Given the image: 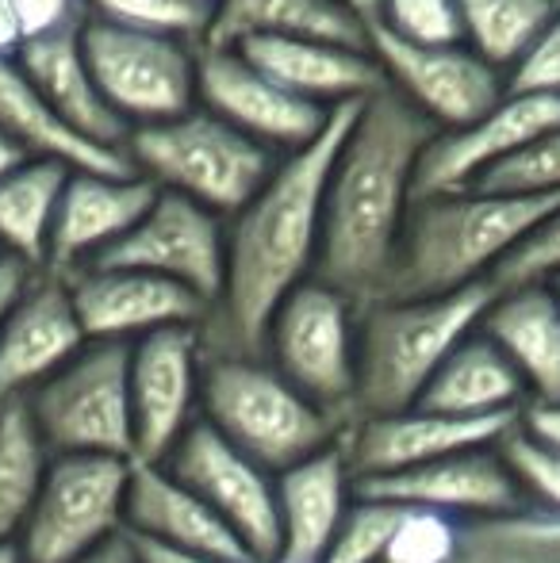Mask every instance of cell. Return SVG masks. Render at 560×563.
<instances>
[{
    "label": "cell",
    "instance_id": "cell-1",
    "mask_svg": "<svg viewBox=\"0 0 560 563\" xmlns=\"http://www.w3.org/2000/svg\"><path fill=\"white\" fill-rule=\"evenodd\" d=\"M361 100L330 108L319 139L277 157L254 200L227 223V276L200 327L204 356H257L273 311L315 276L322 192Z\"/></svg>",
    "mask_w": 560,
    "mask_h": 563
},
{
    "label": "cell",
    "instance_id": "cell-2",
    "mask_svg": "<svg viewBox=\"0 0 560 563\" xmlns=\"http://www.w3.org/2000/svg\"><path fill=\"white\" fill-rule=\"evenodd\" d=\"M433 134L438 126L384 85L361 100L338 146L322 192L315 280L358 307L381 299L415 203V173Z\"/></svg>",
    "mask_w": 560,
    "mask_h": 563
},
{
    "label": "cell",
    "instance_id": "cell-3",
    "mask_svg": "<svg viewBox=\"0 0 560 563\" xmlns=\"http://www.w3.org/2000/svg\"><path fill=\"white\" fill-rule=\"evenodd\" d=\"M557 203L560 196L515 200L476 188L419 196L407 211L381 299H433L472 284H492L495 268Z\"/></svg>",
    "mask_w": 560,
    "mask_h": 563
},
{
    "label": "cell",
    "instance_id": "cell-4",
    "mask_svg": "<svg viewBox=\"0 0 560 563\" xmlns=\"http://www.w3.org/2000/svg\"><path fill=\"white\" fill-rule=\"evenodd\" d=\"M492 299V284H472L433 299H376L361 307L353 422L415 407L446 356L480 330Z\"/></svg>",
    "mask_w": 560,
    "mask_h": 563
},
{
    "label": "cell",
    "instance_id": "cell-5",
    "mask_svg": "<svg viewBox=\"0 0 560 563\" xmlns=\"http://www.w3.org/2000/svg\"><path fill=\"white\" fill-rule=\"evenodd\" d=\"M200 418L270 475L338 445L345 433L262 356H204Z\"/></svg>",
    "mask_w": 560,
    "mask_h": 563
},
{
    "label": "cell",
    "instance_id": "cell-6",
    "mask_svg": "<svg viewBox=\"0 0 560 563\" xmlns=\"http://www.w3.org/2000/svg\"><path fill=\"white\" fill-rule=\"evenodd\" d=\"M123 154L162 192L185 196L219 219L239 216L277 165L273 150L257 146L200 104L177 119L131 131Z\"/></svg>",
    "mask_w": 560,
    "mask_h": 563
},
{
    "label": "cell",
    "instance_id": "cell-7",
    "mask_svg": "<svg viewBox=\"0 0 560 563\" xmlns=\"http://www.w3.org/2000/svg\"><path fill=\"white\" fill-rule=\"evenodd\" d=\"M128 361L131 345L89 341L66 368L20 399L51 456H116L135 464Z\"/></svg>",
    "mask_w": 560,
    "mask_h": 563
},
{
    "label": "cell",
    "instance_id": "cell-8",
    "mask_svg": "<svg viewBox=\"0 0 560 563\" xmlns=\"http://www.w3.org/2000/svg\"><path fill=\"white\" fill-rule=\"evenodd\" d=\"M358 319L353 299L311 276L284 296L265 330L273 368L345 430L358 407Z\"/></svg>",
    "mask_w": 560,
    "mask_h": 563
},
{
    "label": "cell",
    "instance_id": "cell-9",
    "mask_svg": "<svg viewBox=\"0 0 560 563\" xmlns=\"http://www.w3.org/2000/svg\"><path fill=\"white\" fill-rule=\"evenodd\" d=\"M131 460L51 456L20 533L23 563H77L128 537Z\"/></svg>",
    "mask_w": 560,
    "mask_h": 563
},
{
    "label": "cell",
    "instance_id": "cell-10",
    "mask_svg": "<svg viewBox=\"0 0 560 563\" xmlns=\"http://www.w3.org/2000/svg\"><path fill=\"white\" fill-rule=\"evenodd\" d=\"M81 54L105 104L128 123V131L196 108V43L85 15Z\"/></svg>",
    "mask_w": 560,
    "mask_h": 563
},
{
    "label": "cell",
    "instance_id": "cell-11",
    "mask_svg": "<svg viewBox=\"0 0 560 563\" xmlns=\"http://www.w3.org/2000/svg\"><path fill=\"white\" fill-rule=\"evenodd\" d=\"M165 472H173L193 495H200L227 521L239 544L254 563H273L281 552L277 518V475L242 456L227 438H219L208 422H196L177 449L165 456Z\"/></svg>",
    "mask_w": 560,
    "mask_h": 563
},
{
    "label": "cell",
    "instance_id": "cell-12",
    "mask_svg": "<svg viewBox=\"0 0 560 563\" xmlns=\"http://www.w3.org/2000/svg\"><path fill=\"white\" fill-rule=\"evenodd\" d=\"M89 268H135L162 276L200 296L211 311L227 276V227L216 211L157 188V200L135 230L100 253Z\"/></svg>",
    "mask_w": 560,
    "mask_h": 563
},
{
    "label": "cell",
    "instance_id": "cell-13",
    "mask_svg": "<svg viewBox=\"0 0 560 563\" xmlns=\"http://www.w3.org/2000/svg\"><path fill=\"white\" fill-rule=\"evenodd\" d=\"M369 54L381 66L384 85L396 89L438 131H461L507 97V77L464 43L415 46L373 23Z\"/></svg>",
    "mask_w": 560,
    "mask_h": 563
},
{
    "label": "cell",
    "instance_id": "cell-14",
    "mask_svg": "<svg viewBox=\"0 0 560 563\" xmlns=\"http://www.w3.org/2000/svg\"><path fill=\"white\" fill-rule=\"evenodd\" d=\"M200 327H173L131 341L128 379L135 464H165L177 441L200 422Z\"/></svg>",
    "mask_w": 560,
    "mask_h": 563
},
{
    "label": "cell",
    "instance_id": "cell-15",
    "mask_svg": "<svg viewBox=\"0 0 560 563\" xmlns=\"http://www.w3.org/2000/svg\"><path fill=\"white\" fill-rule=\"evenodd\" d=\"M196 104L277 157L296 154L319 139L330 115L327 108L284 92L242 51L223 46H196Z\"/></svg>",
    "mask_w": 560,
    "mask_h": 563
},
{
    "label": "cell",
    "instance_id": "cell-16",
    "mask_svg": "<svg viewBox=\"0 0 560 563\" xmlns=\"http://www.w3.org/2000/svg\"><path fill=\"white\" fill-rule=\"evenodd\" d=\"M518 422H523V415L457 418L441 415V410L407 407L396 415L353 422L342 433V449L353 479H376V475L422 467L433 460L457 456V452L495 449Z\"/></svg>",
    "mask_w": 560,
    "mask_h": 563
},
{
    "label": "cell",
    "instance_id": "cell-17",
    "mask_svg": "<svg viewBox=\"0 0 560 563\" xmlns=\"http://www.w3.org/2000/svg\"><path fill=\"white\" fill-rule=\"evenodd\" d=\"M353 495L381 498V503L404 506V510H433L457 521L503 518V514L526 506L515 475L503 464L499 445L457 452V456L376 475V479H353Z\"/></svg>",
    "mask_w": 560,
    "mask_h": 563
},
{
    "label": "cell",
    "instance_id": "cell-18",
    "mask_svg": "<svg viewBox=\"0 0 560 563\" xmlns=\"http://www.w3.org/2000/svg\"><path fill=\"white\" fill-rule=\"evenodd\" d=\"M89 345L66 276L31 273L0 322V402H20Z\"/></svg>",
    "mask_w": 560,
    "mask_h": 563
},
{
    "label": "cell",
    "instance_id": "cell-19",
    "mask_svg": "<svg viewBox=\"0 0 560 563\" xmlns=\"http://www.w3.org/2000/svg\"><path fill=\"white\" fill-rule=\"evenodd\" d=\"M74 311L89 341H131L173 327H204L208 303L180 284L135 268H81L66 276Z\"/></svg>",
    "mask_w": 560,
    "mask_h": 563
},
{
    "label": "cell",
    "instance_id": "cell-20",
    "mask_svg": "<svg viewBox=\"0 0 560 563\" xmlns=\"http://www.w3.org/2000/svg\"><path fill=\"white\" fill-rule=\"evenodd\" d=\"M560 131V97H507L461 131H438L426 146L419 173H415V200L419 196L464 192L495 162L526 142Z\"/></svg>",
    "mask_w": 560,
    "mask_h": 563
},
{
    "label": "cell",
    "instance_id": "cell-21",
    "mask_svg": "<svg viewBox=\"0 0 560 563\" xmlns=\"http://www.w3.org/2000/svg\"><path fill=\"white\" fill-rule=\"evenodd\" d=\"M157 200V185L142 173L131 177H105V173L69 169L66 188L54 211L51 250H46V273L74 276L89 268L100 253L128 238L150 203Z\"/></svg>",
    "mask_w": 560,
    "mask_h": 563
},
{
    "label": "cell",
    "instance_id": "cell-22",
    "mask_svg": "<svg viewBox=\"0 0 560 563\" xmlns=\"http://www.w3.org/2000/svg\"><path fill=\"white\" fill-rule=\"evenodd\" d=\"M128 537L185 556L254 563L227 521L162 464H135L128 487Z\"/></svg>",
    "mask_w": 560,
    "mask_h": 563
},
{
    "label": "cell",
    "instance_id": "cell-23",
    "mask_svg": "<svg viewBox=\"0 0 560 563\" xmlns=\"http://www.w3.org/2000/svg\"><path fill=\"white\" fill-rule=\"evenodd\" d=\"M284 92L315 108H338L384 89V74L369 51L322 38H250L234 46Z\"/></svg>",
    "mask_w": 560,
    "mask_h": 563
},
{
    "label": "cell",
    "instance_id": "cell-24",
    "mask_svg": "<svg viewBox=\"0 0 560 563\" xmlns=\"http://www.w3.org/2000/svg\"><path fill=\"white\" fill-rule=\"evenodd\" d=\"M81 23L85 20L23 43L20 51H15V66L35 85L39 97L54 108V115L66 126H74L81 139L97 142V146H108V150H123L131 131H128V123L105 104L89 66H85Z\"/></svg>",
    "mask_w": 560,
    "mask_h": 563
},
{
    "label": "cell",
    "instance_id": "cell-25",
    "mask_svg": "<svg viewBox=\"0 0 560 563\" xmlns=\"http://www.w3.org/2000/svg\"><path fill=\"white\" fill-rule=\"evenodd\" d=\"M353 503V472L342 441L277 475L281 552L273 563H322Z\"/></svg>",
    "mask_w": 560,
    "mask_h": 563
},
{
    "label": "cell",
    "instance_id": "cell-26",
    "mask_svg": "<svg viewBox=\"0 0 560 563\" xmlns=\"http://www.w3.org/2000/svg\"><path fill=\"white\" fill-rule=\"evenodd\" d=\"M480 334L499 345L526 387V407L560 402V299L549 284L495 291Z\"/></svg>",
    "mask_w": 560,
    "mask_h": 563
},
{
    "label": "cell",
    "instance_id": "cell-27",
    "mask_svg": "<svg viewBox=\"0 0 560 563\" xmlns=\"http://www.w3.org/2000/svg\"><path fill=\"white\" fill-rule=\"evenodd\" d=\"M250 38H322L369 51V27L334 0H219L200 46H234Z\"/></svg>",
    "mask_w": 560,
    "mask_h": 563
},
{
    "label": "cell",
    "instance_id": "cell-28",
    "mask_svg": "<svg viewBox=\"0 0 560 563\" xmlns=\"http://www.w3.org/2000/svg\"><path fill=\"white\" fill-rule=\"evenodd\" d=\"M0 131L28 150V157L62 162L66 169L105 173V177H131L135 165L123 150H108L81 139L74 126H66L54 108L39 97L35 85L23 77L15 58H0Z\"/></svg>",
    "mask_w": 560,
    "mask_h": 563
},
{
    "label": "cell",
    "instance_id": "cell-29",
    "mask_svg": "<svg viewBox=\"0 0 560 563\" xmlns=\"http://www.w3.org/2000/svg\"><path fill=\"white\" fill-rule=\"evenodd\" d=\"M415 407L457 418L523 415L526 387L507 356L499 353V345L476 330L446 356V364L433 372V379L426 384L422 399Z\"/></svg>",
    "mask_w": 560,
    "mask_h": 563
},
{
    "label": "cell",
    "instance_id": "cell-30",
    "mask_svg": "<svg viewBox=\"0 0 560 563\" xmlns=\"http://www.w3.org/2000/svg\"><path fill=\"white\" fill-rule=\"evenodd\" d=\"M66 177V165L46 157H31L20 169L0 177V253L4 257L43 273Z\"/></svg>",
    "mask_w": 560,
    "mask_h": 563
},
{
    "label": "cell",
    "instance_id": "cell-31",
    "mask_svg": "<svg viewBox=\"0 0 560 563\" xmlns=\"http://www.w3.org/2000/svg\"><path fill=\"white\" fill-rule=\"evenodd\" d=\"M457 8L464 46L503 77L560 15V0H457Z\"/></svg>",
    "mask_w": 560,
    "mask_h": 563
},
{
    "label": "cell",
    "instance_id": "cell-32",
    "mask_svg": "<svg viewBox=\"0 0 560 563\" xmlns=\"http://www.w3.org/2000/svg\"><path fill=\"white\" fill-rule=\"evenodd\" d=\"M46 467L51 449L39 438L28 407L0 402V544L20 541Z\"/></svg>",
    "mask_w": 560,
    "mask_h": 563
},
{
    "label": "cell",
    "instance_id": "cell-33",
    "mask_svg": "<svg viewBox=\"0 0 560 563\" xmlns=\"http://www.w3.org/2000/svg\"><path fill=\"white\" fill-rule=\"evenodd\" d=\"M453 563H560V514L523 506L503 518L464 521Z\"/></svg>",
    "mask_w": 560,
    "mask_h": 563
},
{
    "label": "cell",
    "instance_id": "cell-34",
    "mask_svg": "<svg viewBox=\"0 0 560 563\" xmlns=\"http://www.w3.org/2000/svg\"><path fill=\"white\" fill-rule=\"evenodd\" d=\"M472 188L492 196H515V200H553L560 196V131L510 150Z\"/></svg>",
    "mask_w": 560,
    "mask_h": 563
},
{
    "label": "cell",
    "instance_id": "cell-35",
    "mask_svg": "<svg viewBox=\"0 0 560 563\" xmlns=\"http://www.w3.org/2000/svg\"><path fill=\"white\" fill-rule=\"evenodd\" d=\"M81 8L89 20L116 23V27L131 31H154V35H173L196 46H200L211 20V8L196 4V0H81Z\"/></svg>",
    "mask_w": 560,
    "mask_h": 563
},
{
    "label": "cell",
    "instance_id": "cell-36",
    "mask_svg": "<svg viewBox=\"0 0 560 563\" xmlns=\"http://www.w3.org/2000/svg\"><path fill=\"white\" fill-rule=\"evenodd\" d=\"M399 518H404V506L353 495L350 510H345L322 563H381Z\"/></svg>",
    "mask_w": 560,
    "mask_h": 563
},
{
    "label": "cell",
    "instance_id": "cell-37",
    "mask_svg": "<svg viewBox=\"0 0 560 563\" xmlns=\"http://www.w3.org/2000/svg\"><path fill=\"white\" fill-rule=\"evenodd\" d=\"M499 456L510 467V475H515L526 506L560 514V449L530 438L523 426H515L499 441Z\"/></svg>",
    "mask_w": 560,
    "mask_h": 563
},
{
    "label": "cell",
    "instance_id": "cell-38",
    "mask_svg": "<svg viewBox=\"0 0 560 563\" xmlns=\"http://www.w3.org/2000/svg\"><path fill=\"white\" fill-rule=\"evenodd\" d=\"M373 27V23H369ZM376 27L415 46H453L464 43L461 8L457 0H381Z\"/></svg>",
    "mask_w": 560,
    "mask_h": 563
},
{
    "label": "cell",
    "instance_id": "cell-39",
    "mask_svg": "<svg viewBox=\"0 0 560 563\" xmlns=\"http://www.w3.org/2000/svg\"><path fill=\"white\" fill-rule=\"evenodd\" d=\"M464 521L433 510H404L381 563H453Z\"/></svg>",
    "mask_w": 560,
    "mask_h": 563
},
{
    "label": "cell",
    "instance_id": "cell-40",
    "mask_svg": "<svg viewBox=\"0 0 560 563\" xmlns=\"http://www.w3.org/2000/svg\"><path fill=\"white\" fill-rule=\"evenodd\" d=\"M553 280H560V203L495 268L492 288L507 291V288H530V284H553Z\"/></svg>",
    "mask_w": 560,
    "mask_h": 563
},
{
    "label": "cell",
    "instance_id": "cell-41",
    "mask_svg": "<svg viewBox=\"0 0 560 563\" xmlns=\"http://www.w3.org/2000/svg\"><path fill=\"white\" fill-rule=\"evenodd\" d=\"M507 92H515V97H560V15L534 38V46L507 74Z\"/></svg>",
    "mask_w": 560,
    "mask_h": 563
},
{
    "label": "cell",
    "instance_id": "cell-42",
    "mask_svg": "<svg viewBox=\"0 0 560 563\" xmlns=\"http://www.w3.org/2000/svg\"><path fill=\"white\" fill-rule=\"evenodd\" d=\"M8 8H12V20H15V27H20L23 43L85 20L81 0H8Z\"/></svg>",
    "mask_w": 560,
    "mask_h": 563
},
{
    "label": "cell",
    "instance_id": "cell-43",
    "mask_svg": "<svg viewBox=\"0 0 560 563\" xmlns=\"http://www.w3.org/2000/svg\"><path fill=\"white\" fill-rule=\"evenodd\" d=\"M518 426H523L530 438L560 449V402H534V407L523 410V422Z\"/></svg>",
    "mask_w": 560,
    "mask_h": 563
},
{
    "label": "cell",
    "instance_id": "cell-44",
    "mask_svg": "<svg viewBox=\"0 0 560 563\" xmlns=\"http://www.w3.org/2000/svg\"><path fill=\"white\" fill-rule=\"evenodd\" d=\"M31 273H35V268L20 265V261H12V257H0V322H4L8 307L15 303V296L23 291Z\"/></svg>",
    "mask_w": 560,
    "mask_h": 563
},
{
    "label": "cell",
    "instance_id": "cell-45",
    "mask_svg": "<svg viewBox=\"0 0 560 563\" xmlns=\"http://www.w3.org/2000/svg\"><path fill=\"white\" fill-rule=\"evenodd\" d=\"M135 556L139 563H239V560H211V556H185V552H169V549H157V544H146V541H135Z\"/></svg>",
    "mask_w": 560,
    "mask_h": 563
},
{
    "label": "cell",
    "instance_id": "cell-46",
    "mask_svg": "<svg viewBox=\"0 0 560 563\" xmlns=\"http://www.w3.org/2000/svg\"><path fill=\"white\" fill-rule=\"evenodd\" d=\"M77 563H139V556H135V544H131V537H120V541L105 544L100 552H92V556H85Z\"/></svg>",
    "mask_w": 560,
    "mask_h": 563
},
{
    "label": "cell",
    "instance_id": "cell-47",
    "mask_svg": "<svg viewBox=\"0 0 560 563\" xmlns=\"http://www.w3.org/2000/svg\"><path fill=\"white\" fill-rule=\"evenodd\" d=\"M20 46H23V38L12 20V8H8V0H0V58H15Z\"/></svg>",
    "mask_w": 560,
    "mask_h": 563
},
{
    "label": "cell",
    "instance_id": "cell-48",
    "mask_svg": "<svg viewBox=\"0 0 560 563\" xmlns=\"http://www.w3.org/2000/svg\"><path fill=\"white\" fill-rule=\"evenodd\" d=\"M23 162H31L28 150L15 146V142L8 139L4 131H0V177H8V173H12V169H20Z\"/></svg>",
    "mask_w": 560,
    "mask_h": 563
},
{
    "label": "cell",
    "instance_id": "cell-49",
    "mask_svg": "<svg viewBox=\"0 0 560 563\" xmlns=\"http://www.w3.org/2000/svg\"><path fill=\"white\" fill-rule=\"evenodd\" d=\"M334 4L350 8V12L369 27V23H376V8H381V0H334Z\"/></svg>",
    "mask_w": 560,
    "mask_h": 563
},
{
    "label": "cell",
    "instance_id": "cell-50",
    "mask_svg": "<svg viewBox=\"0 0 560 563\" xmlns=\"http://www.w3.org/2000/svg\"><path fill=\"white\" fill-rule=\"evenodd\" d=\"M0 563H23V552H20V544H0Z\"/></svg>",
    "mask_w": 560,
    "mask_h": 563
},
{
    "label": "cell",
    "instance_id": "cell-51",
    "mask_svg": "<svg viewBox=\"0 0 560 563\" xmlns=\"http://www.w3.org/2000/svg\"><path fill=\"white\" fill-rule=\"evenodd\" d=\"M196 4H204V8H216V4H219V0H196Z\"/></svg>",
    "mask_w": 560,
    "mask_h": 563
},
{
    "label": "cell",
    "instance_id": "cell-52",
    "mask_svg": "<svg viewBox=\"0 0 560 563\" xmlns=\"http://www.w3.org/2000/svg\"><path fill=\"white\" fill-rule=\"evenodd\" d=\"M549 288H553V296L560 299V280H553V284H549Z\"/></svg>",
    "mask_w": 560,
    "mask_h": 563
},
{
    "label": "cell",
    "instance_id": "cell-53",
    "mask_svg": "<svg viewBox=\"0 0 560 563\" xmlns=\"http://www.w3.org/2000/svg\"><path fill=\"white\" fill-rule=\"evenodd\" d=\"M0 257H4V253H0Z\"/></svg>",
    "mask_w": 560,
    "mask_h": 563
}]
</instances>
